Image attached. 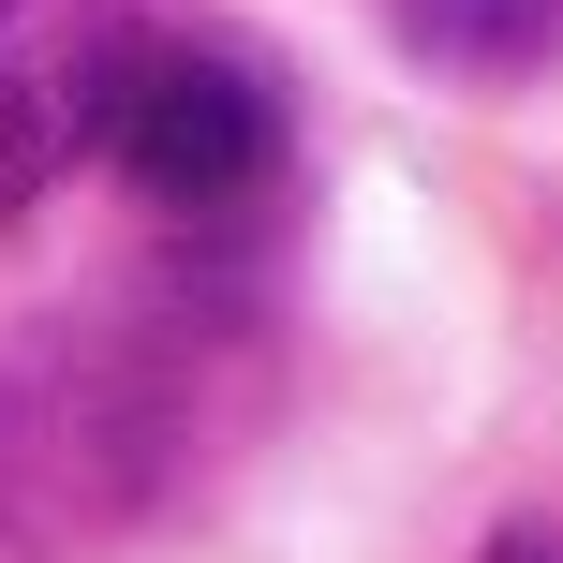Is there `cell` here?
<instances>
[{"mask_svg": "<svg viewBox=\"0 0 563 563\" xmlns=\"http://www.w3.org/2000/svg\"><path fill=\"white\" fill-rule=\"evenodd\" d=\"M178 489V356L134 327H30L0 356V549L75 563Z\"/></svg>", "mask_w": 563, "mask_h": 563, "instance_id": "1", "label": "cell"}, {"mask_svg": "<svg viewBox=\"0 0 563 563\" xmlns=\"http://www.w3.org/2000/svg\"><path fill=\"white\" fill-rule=\"evenodd\" d=\"M104 164L164 223H238L282 178V89L223 45H134V75L104 104Z\"/></svg>", "mask_w": 563, "mask_h": 563, "instance_id": "2", "label": "cell"}, {"mask_svg": "<svg viewBox=\"0 0 563 563\" xmlns=\"http://www.w3.org/2000/svg\"><path fill=\"white\" fill-rule=\"evenodd\" d=\"M134 45H148L134 0H0V238L104 148Z\"/></svg>", "mask_w": 563, "mask_h": 563, "instance_id": "3", "label": "cell"}, {"mask_svg": "<svg viewBox=\"0 0 563 563\" xmlns=\"http://www.w3.org/2000/svg\"><path fill=\"white\" fill-rule=\"evenodd\" d=\"M400 45L430 75H534L563 45V0H400Z\"/></svg>", "mask_w": 563, "mask_h": 563, "instance_id": "4", "label": "cell"}]
</instances>
